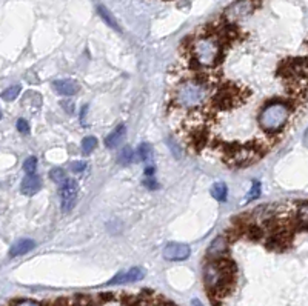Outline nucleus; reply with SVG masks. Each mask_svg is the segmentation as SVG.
I'll return each instance as SVG.
<instances>
[{"label":"nucleus","instance_id":"obj_1","mask_svg":"<svg viewBox=\"0 0 308 306\" xmlns=\"http://www.w3.org/2000/svg\"><path fill=\"white\" fill-rule=\"evenodd\" d=\"M208 99H210V86L201 77L184 80L174 89V96H173V102L179 108L187 111L201 110V108L207 105Z\"/></svg>","mask_w":308,"mask_h":306},{"label":"nucleus","instance_id":"obj_2","mask_svg":"<svg viewBox=\"0 0 308 306\" xmlns=\"http://www.w3.org/2000/svg\"><path fill=\"white\" fill-rule=\"evenodd\" d=\"M290 117V108L284 102H270L264 106V110L259 114V125L261 128L268 134L279 133Z\"/></svg>","mask_w":308,"mask_h":306},{"label":"nucleus","instance_id":"obj_3","mask_svg":"<svg viewBox=\"0 0 308 306\" xmlns=\"http://www.w3.org/2000/svg\"><path fill=\"white\" fill-rule=\"evenodd\" d=\"M194 59L201 66H214L221 60V45L213 37L199 39L194 46Z\"/></svg>","mask_w":308,"mask_h":306},{"label":"nucleus","instance_id":"obj_4","mask_svg":"<svg viewBox=\"0 0 308 306\" xmlns=\"http://www.w3.org/2000/svg\"><path fill=\"white\" fill-rule=\"evenodd\" d=\"M77 195H79V183L74 178H66L60 188V199H62L60 202H62V209L65 212L74 208L77 202Z\"/></svg>","mask_w":308,"mask_h":306},{"label":"nucleus","instance_id":"obj_5","mask_svg":"<svg viewBox=\"0 0 308 306\" xmlns=\"http://www.w3.org/2000/svg\"><path fill=\"white\" fill-rule=\"evenodd\" d=\"M239 102H242V94L238 88H222L213 99V103L221 110H228L231 106H236Z\"/></svg>","mask_w":308,"mask_h":306},{"label":"nucleus","instance_id":"obj_6","mask_svg":"<svg viewBox=\"0 0 308 306\" xmlns=\"http://www.w3.org/2000/svg\"><path fill=\"white\" fill-rule=\"evenodd\" d=\"M253 8H255V5H253L251 0H238V2H234V3L225 11V15H227V19H228L230 22L242 20V19H245L247 15L251 14Z\"/></svg>","mask_w":308,"mask_h":306},{"label":"nucleus","instance_id":"obj_7","mask_svg":"<svg viewBox=\"0 0 308 306\" xmlns=\"http://www.w3.org/2000/svg\"><path fill=\"white\" fill-rule=\"evenodd\" d=\"M164 257L170 262H182L190 257V248L184 243H168L164 248Z\"/></svg>","mask_w":308,"mask_h":306},{"label":"nucleus","instance_id":"obj_8","mask_svg":"<svg viewBox=\"0 0 308 306\" xmlns=\"http://www.w3.org/2000/svg\"><path fill=\"white\" fill-rule=\"evenodd\" d=\"M145 277V271L142 268H131L128 271H122L116 274L106 285H125V283H133L139 282Z\"/></svg>","mask_w":308,"mask_h":306},{"label":"nucleus","instance_id":"obj_9","mask_svg":"<svg viewBox=\"0 0 308 306\" xmlns=\"http://www.w3.org/2000/svg\"><path fill=\"white\" fill-rule=\"evenodd\" d=\"M227 249H228V237L227 236H217L207 251V257L210 260L224 259V254L227 253Z\"/></svg>","mask_w":308,"mask_h":306},{"label":"nucleus","instance_id":"obj_10","mask_svg":"<svg viewBox=\"0 0 308 306\" xmlns=\"http://www.w3.org/2000/svg\"><path fill=\"white\" fill-rule=\"evenodd\" d=\"M54 91L60 96H74L79 93V83L76 80H71V79H59L52 83Z\"/></svg>","mask_w":308,"mask_h":306},{"label":"nucleus","instance_id":"obj_11","mask_svg":"<svg viewBox=\"0 0 308 306\" xmlns=\"http://www.w3.org/2000/svg\"><path fill=\"white\" fill-rule=\"evenodd\" d=\"M42 188V180L39 175H35V174H26L25 178L22 180V194L23 195H35Z\"/></svg>","mask_w":308,"mask_h":306},{"label":"nucleus","instance_id":"obj_12","mask_svg":"<svg viewBox=\"0 0 308 306\" xmlns=\"http://www.w3.org/2000/svg\"><path fill=\"white\" fill-rule=\"evenodd\" d=\"M35 246V243L29 239H23V240H19L17 243L12 245L11 251H9V256L11 257H19V256H23V254H28L29 251H32V248Z\"/></svg>","mask_w":308,"mask_h":306},{"label":"nucleus","instance_id":"obj_13","mask_svg":"<svg viewBox=\"0 0 308 306\" xmlns=\"http://www.w3.org/2000/svg\"><path fill=\"white\" fill-rule=\"evenodd\" d=\"M125 133H126V128L123 127V125H119V127L105 139V147H106V148H110V150L119 147V145H120V142H122L123 137H125Z\"/></svg>","mask_w":308,"mask_h":306},{"label":"nucleus","instance_id":"obj_14","mask_svg":"<svg viewBox=\"0 0 308 306\" xmlns=\"http://www.w3.org/2000/svg\"><path fill=\"white\" fill-rule=\"evenodd\" d=\"M213 199H216L217 202H225L227 200V195H228V189H227V185L222 183V182H216L211 189H210Z\"/></svg>","mask_w":308,"mask_h":306},{"label":"nucleus","instance_id":"obj_15","mask_svg":"<svg viewBox=\"0 0 308 306\" xmlns=\"http://www.w3.org/2000/svg\"><path fill=\"white\" fill-rule=\"evenodd\" d=\"M245 234L251 239V240H261L264 236V228L255 222H251L247 228H245Z\"/></svg>","mask_w":308,"mask_h":306},{"label":"nucleus","instance_id":"obj_16","mask_svg":"<svg viewBox=\"0 0 308 306\" xmlns=\"http://www.w3.org/2000/svg\"><path fill=\"white\" fill-rule=\"evenodd\" d=\"M137 155L142 161H151L153 160V148L150 143H142V145L137 148Z\"/></svg>","mask_w":308,"mask_h":306},{"label":"nucleus","instance_id":"obj_17","mask_svg":"<svg viewBox=\"0 0 308 306\" xmlns=\"http://www.w3.org/2000/svg\"><path fill=\"white\" fill-rule=\"evenodd\" d=\"M97 148V139L96 137H85L82 142V151L85 154H91Z\"/></svg>","mask_w":308,"mask_h":306},{"label":"nucleus","instance_id":"obj_18","mask_svg":"<svg viewBox=\"0 0 308 306\" xmlns=\"http://www.w3.org/2000/svg\"><path fill=\"white\" fill-rule=\"evenodd\" d=\"M20 89H22V86L20 85H14V86H9L6 91L2 94V99L3 100H6V102H11V100H15L17 99V96L20 94Z\"/></svg>","mask_w":308,"mask_h":306},{"label":"nucleus","instance_id":"obj_19","mask_svg":"<svg viewBox=\"0 0 308 306\" xmlns=\"http://www.w3.org/2000/svg\"><path fill=\"white\" fill-rule=\"evenodd\" d=\"M99 12H100V15H102V19L108 23V25H110L111 28H114V29H119V26H117V22L114 20V17L110 14V12H108L103 6H99Z\"/></svg>","mask_w":308,"mask_h":306},{"label":"nucleus","instance_id":"obj_20","mask_svg":"<svg viewBox=\"0 0 308 306\" xmlns=\"http://www.w3.org/2000/svg\"><path fill=\"white\" fill-rule=\"evenodd\" d=\"M49 175H51V180H52V182H56V183H59V185H63V183H65V180H66V177H65V171L60 169V168L52 169Z\"/></svg>","mask_w":308,"mask_h":306},{"label":"nucleus","instance_id":"obj_21","mask_svg":"<svg viewBox=\"0 0 308 306\" xmlns=\"http://www.w3.org/2000/svg\"><path fill=\"white\" fill-rule=\"evenodd\" d=\"M23 169L26 174H35V169H37V158L35 157H28L23 163Z\"/></svg>","mask_w":308,"mask_h":306},{"label":"nucleus","instance_id":"obj_22","mask_svg":"<svg viewBox=\"0 0 308 306\" xmlns=\"http://www.w3.org/2000/svg\"><path fill=\"white\" fill-rule=\"evenodd\" d=\"M120 161L122 163H131V161L134 160V151L130 148V147H125L120 153Z\"/></svg>","mask_w":308,"mask_h":306},{"label":"nucleus","instance_id":"obj_23","mask_svg":"<svg viewBox=\"0 0 308 306\" xmlns=\"http://www.w3.org/2000/svg\"><path fill=\"white\" fill-rule=\"evenodd\" d=\"M259 195H261V183L259 182H253L251 189H250V192L247 195V202H251V200L258 199Z\"/></svg>","mask_w":308,"mask_h":306},{"label":"nucleus","instance_id":"obj_24","mask_svg":"<svg viewBox=\"0 0 308 306\" xmlns=\"http://www.w3.org/2000/svg\"><path fill=\"white\" fill-rule=\"evenodd\" d=\"M17 130L22 134H29V125L25 119H19L17 120Z\"/></svg>","mask_w":308,"mask_h":306},{"label":"nucleus","instance_id":"obj_25","mask_svg":"<svg viewBox=\"0 0 308 306\" xmlns=\"http://www.w3.org/2000/svg\"><path fill=\"white\" fill-rule=\"evenodd\" d=\"M72 172H76V174H80L86 169V161H76V163H72L71 166Z\"/></svg>","mask_w":308,"mask_h":306},{"label":"nucleus","instance_id":"obj_26","mask_svg":"<svg viewBox=\"0 0 308 306\" xmlns=\"http://www.w3.org/2000/svg\"><path fill=\"white\" fill-rule=\"evenodd\" d=\"M62 106L65 108V111H66L68 114H71L72 111H74V102H72V100H65V102H62Z\"/></svg>","mask_w":308,"mask_h":306},{"label":"nucleus","instance_id":"obj_27","mask_svg":"<svg viewBox=\"0 0 308 306\" xmlns=\"http://www.w3.org/2000/svg\"><path fill=\"white\" fill-rule=\"evenodd\" d=\"M14 306H40L37 302H32V300H20V302H17Z\"/></svg>","mask_w":308,"mask_h":306},{"label":"nucleus","instance_id":"obj_28","mask_svg":"<svg viewBox=\"0 0 308 306\" xmlns=\"http://www.w3.org/2000/svg\"><path fill=\"white\" fill-rule=\"evenodd\" d=\"M145 185H147L150 189H156L157 188V183L153 180V177H147V180H145Z\"/></svg>","mask_w":308,"mask_h":306},{"label":"nucleus","instance_id":"obj_29","mask_svg":"<svg viewBox=\"0 0 308 306\" xmlns=\"http://www.w3.org/2000/svg\"><path fill=\"white\" fill-rule=\"evenodd\" d=\"M153 174H154V168L153 166H148L147 169H145V175H147V177H153Z\"/></svg>","mask_w":308,"mask_h":306},{"label":"nucleus","instance_id":"obj_30","mask_svg":"<svg viewBox=\"0 0 308 306\" xmlns=\"http://www.w3.org/2000/svg\"><path fill=\"white\" fill-rule=\"evenodd\" d=\"M193 306H204V305L201 303V300H197V299H194V300H193Z\"/></svg>","mask_w":308,"mask_h":306}]
</instances>
